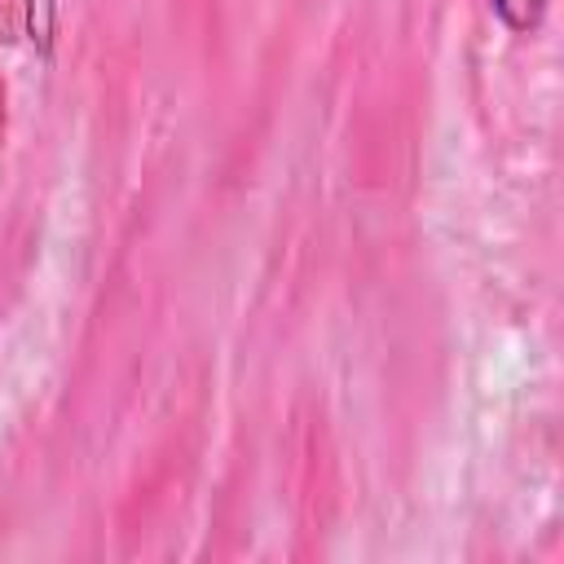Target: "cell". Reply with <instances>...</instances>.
I'll return each instance as SVG.
<instances>
[{
	"label": "cell",
	"instance_id": "obj_1",
	"mask_svg": "<svg viewBox=\"0 0 564 564\" xmlns=\"http://www.w3.org/2000/svg\"><path fill=\"white\" fill-rule=\"evenodd\" d=\"M498 9L516 22V26H524V22H533L538 18V9H542V0H498Z\"/></svg>",
	"mask_w": 564,
	"mask_h": 564
}]
</instances>
